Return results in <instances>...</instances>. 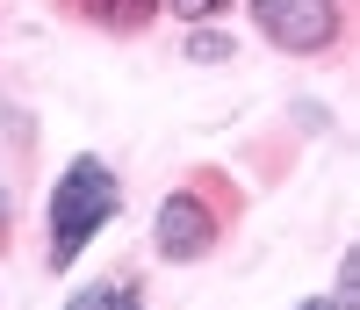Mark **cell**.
I'll list each match as a JSON object with an SVG mask.
<instances>
[{
  "instance_id": "obj_4",
  "label": "cell",
  "mask_w": 360,
  "mask_h": 310,
  "mask_svg": "<svg viewBox=\"0 0 360 310\" xmlns=\"http://www.w3.org/2000/svg\"><path fill=\"white\" fill-rule=\"evenodd\" d=\"M72 8L94 29H115V37H144L159 22V0H72Z\"/></svg>"
},
{
  "instance_id": "obj_3",
  "label": "cell",
  "mask_w": 360,
  "mask_h": 310,
  "mask_svg": "<svg viewBox=\"0 0 360 310\" xmlns=\"http://www.w3.org/2000/svg\"><path fill=\"white\" fill-rule=\"evenodd\" d=\"M252 22L274 51H295V58H317L346 37V8L339 0H252Z\"/></svg>"
},
{
  "instance_id": "obj_10",
  "label": "cell",
  "mask_w": 360,
  "mask_h": 310,
  "mask_svg": "<svg viewBox=\"0 0 360 310\" xmlns=\"http://www.w3.org/2000/svg\"><path fill=\"white\" fill-rule=\"evenodd\" d=\"M303 310H332V303H303Z\"/></svg>"
},
{
  "instance_id": "obj_9",
  "label": "cell",
  "mask_w": 360,
  "mask_h": 310,
  "mask_svg": "<svg viewBox=\"0 0 360 310\" xmlns=\"http://www.w3.org/2000/svg\"><path fill=\"white\" fill-rule=\"evenodd\" d=\"M0 238H8V180H0Z\"/></svg>"
},
{
  "instance_id": "obj_6",
  "label": "cell",
  "mask_w": 360,
  "mask_h": 310,
  "mask_svg": "<svg viewBox=\"0 0 360 310\" xmlns=\"http://www.w3.org/2000/svg\"><path fill=\"white\" fill-rule=\"evenodd\" d=\"M159 8H173L180 22H217V15L231 8V0H159Z\"/></svg>"
},
{
  "instance_id": "obj_8",
  "label": "cell",
  "mask_w": 360,
  "mask_h": 310,
  "mask_svg": "<svg viewBox=\"0 0 360 310\" xmlns=\"http://www.w3.org/2000/svg\"><path fill=\"white\" fill-rule=\"evenodd\" d=\"M108 289H115V282H101V289H79L65 310H108Z\"/></svg>"
},
{
  "instance_id": "obj_5",
  "label": "cell",
  "mask_w": 360,
  "mask_h": 310,
  "mask_svg": "<svg viewBox=\"0 0 360 310\" xmlns=\"http://www.w3.org/2000/svg\"><path fill=\"white\" fill-rule=\"evenodd\" d=\"M188 58H195V66H224V58H238V51H231L224 29H195V37H188Z\"/></svg>"
},
{
  "instance_id": "obj_1",
  "label": "cell",
  "mask_w": 360,
  "mask_h": 310,
  "mask_svg": "<svg viewBox=\"0 0 360 310\" xmlns=\"http://www.w3.org/2000/svg\"><path fill=\"white\" fill-rule=\"evenodd\" d=\"M115 209H123L115 173L94 159V151H79V159L58 173V188H51V267H72Z\"/></svg>"
},
{
  "instance_id": "obj_2",
  "label": "cell",
  "mask_w": 360,
  "mask_h": 310,
  "mask_svg": "<svg viewBox=\"0 0 360 310\" xmlns=\"http://www.w3.org/2000/svg\"><path fill=\"white\" fill-rule=\"evenodd\" d=\"M231 209L238 195H224V180H188V188H173L159 202V224H152V245H159V260H209L217 253V238L231 231Z\"/></svg>"
},
{
  "instance_id": "obj_7",
  "label": "cell",
  "mask_w": 360,
  "mask_h": 310,
  "mask_svg": "<svg viewBox=\"0 0 360 310\" xmlns=\"http://www.w3.org/2000/svg\"><path fill=\"white\" fill-rule=\"evenodd\" d=\"M108 310H144V296H137V282H115V289H108Z\"/></svg>"
}]
</instances>
